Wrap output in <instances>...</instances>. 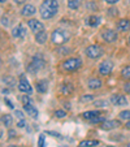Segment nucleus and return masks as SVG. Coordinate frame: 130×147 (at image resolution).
<instances>
[{
    "label": "nucleus",
    "mask_w": 130,
    "mask_h": 147,
    "mask_svg": "<svg viewBox=\"0 0 130 147\" xmlns=\"http://www.w3.org/2000/svg\"><path fill=\"white\" fill-rule=\"evenodd\" d=\"M65 108H67V109H70V106H69V103H65Z\"/></svg>",
    "instance_id": "obj_44"
},
{
    "label": "nucleus",
    "mask_w": 130,
    "mask_h": 147,
    "mask_svg": "<svg viewBox=\"0 0 130 147\" xmlns=\"http://www.w3.org/2000/svg\"><path fill=\"white\" fill-rule=\"evenodd\" d=\"M46 134H50V136H53V137H56V138H59V139L63 138V136H61L60 133H56V131H46Z\"/></svg>",
    "instance_id": "obj_34"
},
{
    "label": "nucleus",
    "mask_w": 130,
    "mask_h": 147,
    "mask_svg": "<svg viewBox=\"0 0 130 147\" xmlns=\"http://www.w3.org/2000/svg\"><path fill=\"white\" fill-rule=\"evenodd\" d=\"M21 100H22V104H24V107L33 106V102H31V98L29 96V95H22V98H21Z\"/></svg>",
    "instance_id": "obj_25"
},
{
    "label": "nucleus",
    "mask_w": 130,
    "mask_h": 147,
    "mask_svg": "<svg viewBox=\"0 0 130 147\" xmlns=\"http://www.w3.org/2000/svg\"><path fill=\"white\" fill-rule=\"evenodd\" d=\"M95 104H96L98 107H105V104H107V103H105V102H95Z\"/></svg>",
    "instance_id": "obj_41"
},
{
    "label": "nucleus",
    "mask_w": 130,
    "mask_h": 147,
    "mask_svg": "<svg viewBox=\"0 0 130 147\" xmlns=\"http://www.w3.org/2000/svg\"><path fill=\"white\" fill-rule=\"evenodd\" d=\"M112 69H113V64L109 60L103 61L102 64L99 65V73L102 76H109L112 73Z\"/></svg>",
    "instance_id": "obj_8"
},
{
    "label": "nucleus",
    "mask_w": 130,
    "mask_h": 147,
    "mask_svg": "<svg viewBox=\"0 0 130 147\" xmlns=\"http://www.w3.org/2000/svg\"><path fill=\"white\" fill-rule=\"evenodd\" d=\"M82 4V0H68V7L73 11H77Z\"/></svg>",
    "instance_id": "obj_22"
},
{
    "label": "nucleus",
    "mask_w": 130,
    "mask_h": 147,
    "mask_svg": "<svg viewBox=\"0 0 130 147\" xmlns=\"http://www.w3.org/2000/svg\"><path fill=\"white\" fill-rule=\"evenodd\" d=\"M87 85H89L90 89H92V90H98V89H100V87H102L103 82L99 80V78H90L89 82H87Z\"/></svg>",
    "instance_id": "obj_16"
},
{
    "label": "nucleus",
    "mask_w": 130,
    "mask_h": 147,
    "mask_svg": "<svg viewBox=\"0 0 130 147\" xmlns=\"http://www.w3.org/2000/svg\"><path fill=\"white\" fill-rule=\"evenodd\" d=\"M38 147H46V136L44 134H40V136H39Z\"/></svg>",
    "instance_id": "obj_29"
},
{
    "label": "nucleus",
    "mask_w": 130,
    "mask_h": 147,
    "mask_svg": "<svg viewBox=\"0 0 130 147\" xmlns=\"http://www.w3.org/2000/svg\"><path fill=\"white\" fill-rule=\"evenodd\" d=\"M102 36H103V39H104L107 43H115V42L117 40V33L115 30H111V29L103 31Z\"/></svg>",
    "instance_id": "obj_9"
},
{
    "label": "nucleus",
    "mask_w": 130,
    "mask_h": 147,
    "mask_svg": "<svg viewBox=\"0 0 130 147\" xmlns=\"http://www.w3.org/2000/svg\"><path fill=\"white\" fill-rule=\"evenodd\" d=\"M82 67V60L79 57H70L61 64V68L67 72H74Z\"/></svg>",
    "instance_id": "obj_3"
},
{
    "label": "nucleus",
    "mask_w": 130,
    "mask_h": 147,
    "mask_svg": "<svg viewBox=\"0 0 130 147\" xmlns=\"http://www.w3.org/2000/svg\"><path fill=\"white\" fill-rule=\"evenodd\" d=\"M61 91H63V94L68 95L73 91V86L70 85V83H64L63 86H61Z\"/></svg>",
    "instance_id": "obj_24"
},
{
    "label": "nucleus",
    "mask_w": 130,
    "mask_h": 147,
    "mask_svg": "<svg viewBox=\"0 0 130 147\" xmlns=\"http://www.w3.org/2000/svg\"><path fill=\"white\" fill-rule=\"evenodd\" d=\"M129 4H130V0H129Z\"/></svg>",
    "instance_id": "obj_53"
},
{
    "label": "nucleus",
    "mask_w": 130,
    "mask_h": 147,
    "mask_svg": "<svg viewBox=\"0 0 130 147\" xmlns=\"http://www.w3.org/2000/svg\"><path fill=\"white\" fill-rule=\"evenodd\" d=\"M25 1H26V0H14V3H16V4H24Z\"/></svg>",
    "instance_id": "obj_43"
},
{
    "label": "nucleus",
    "mask_w": 130,
    "mask_h": 147,
    "mask_svg": "<svg viewBox=\"0 0 130 147\" xmlns=\"http://www.w3.org/2000/svg\"><path fill=\"white\" fill-rule=\"evenodd\" d=\"M8 136H9V138H16V137H17V134H16V131H14V130H12V129H9V131H8Z\"/></svg>",
    "instance_id": "obj_38"
},
{
    "label": "nucleus",
    "mask_w": 130,
    "mask_h": 147,
    "mask_svg": "<svg viewBox=\"0 0 130 147\" xmlns=\"http://www.w3.org/2000/svg\"><path fill=\"white\" fill-rule=\"evenodd\" d=\"M1 122L4 124V126H7V128H11L12 122H13V120H12V116H11V115H3V116H1Z\"/></svg>",
    "instance_id": "obj_23"
},
{
    "label": "nucleus",
    "mask_w": 130,
    "mask_h": 147,
    "mask_svg": "<svg viewBox=\"0 0 130 147\" xmlns=\"http://www.w3.org/2000/svg\"><path fill=\"white\" fill-rule=\"evenodd\" d=\"M126 147H130V143H129V144H127V146H126Z\"/></svg>",
    "instance_id": "obj_49"
},
{
    "label": "nucleus",
    "mask_w": 130,
    "mask_h": 147,
    "mask_svg": "<svg viewBox=\"0 0 130 147\" xmlns=\"http://www.w3.org/2000/svg\"><path fill=\"white\" fill-rule=\"evenodd\" d=\"M107 147H115V146H107Z\"/></svg>",
    "instance_id": "obj_50"
},
{
    "label": "nucleus",
    "mask_w": 130,
    "mask_h": 147,
    "mask_svg": "<svg viewBox=\"0 0 130 147\" xmlns=\"http://www.w3.org/2000/svg\"><path fill=\"white\" fill-rule=\"evenodd\" d=\"M105 3H108V4H116L119 0H104Z\"/></svg>",
    "instance_id": "obj_42"
},
{
    "label": "nucleus",
    "mask_w": 130,
    "mask_h": 147,
    "mask_svg": "<svg viewBox=\"0 0 130 147\" xmlns=\"http://www.w3.org/2000/svg\"><path fill=\"white\" fill-rule=\"evenodd\" d=\"M28 26L31 29V31H33V33H35V34H38V33H40V31L44 30V25H43L40 21L35 20V18L29 20V21H28Z\"/></svg>",
    "instance_id": "obj_7"
},
{
    "label": "nucleus",
    "mask_w": 130,
    "mask_h": 147,
    "mask_svg": "<svg viewBox=\"0 0 130 147\" xmlns=\"http://www.w3.org/2000/svg\"><path fill=\"white\" fill-rule=\"evenodd\" d=\"M35 7L33 5V4H26V5H24V8L21 9V14H22L24 17H30V16H34L35 14Z\"/></svg>",
    "instance_id": "obj_12"
},
{
    "label": "nucleus",
    "mask_w": 130,
    "mask_h": 147,
    "mask_svg": "<svg viewBox=\"0 0 130 147\" xmlns=\"http://www.w3.org/2000/svg\"><path fill=\"white\" fill-rule=\"evenodd\" d=\"M111 102L113 106H117V107H122V106H126L127 104V99L125 95H121V94H115L111 98Z\"/></svg>",
    "instance_id": "obj_10"
},
{
    "label": "nucleus",
    "mask_w": 130,
    "mask_h": 147,
    "mask_svg": "<svg viewBox=\"0 0 130 147\" xmlns=\"http://www.w3.org/2000/svg\"><path fill=\"white\" fill-rule=\"evenodd\" d=\"M59 11V3L57 0H44L40 4L39 13H40L43 20H50Z\"/></svg>",
    "instance_id": "obj_1"
},
{
    "label": "nucleus",
    "mask_w": 130,
    "mask_h": 147,
    "mask_svg": "<svg viewBox=\"0 0 130 147\" xmlns=\"http://www.w3.org/2000/svg\"><path fill=\"white\" fill-rule=\"evenodd\" d=\"M8 147H18V146H14V144H11V146H8Z\"/></svg>",
    "instance_id": "obj_48"
},
{
    "label": "nucleus",
    "mask_w": 130,
    "mask_h": 147,
    "mask_svg": "<svg viewBox=\"0 0 130 147\" xmlns=\"http://www.w3.org/2000/svg\"><path fill=\"white\" fill-rule=\"evenodd\" d=\"M117 30L126 33L130 30V20H120L117 22Z\"/></svg>",
    "instance_id": "obj_13"
},
{
    "label": "nucleus",
    "mask_w": 130,
    "mask_h": 147,
    "mask_svg": "<svg viewBox=\"0 0 130 147\" xmlns=\"http://www.w3.org/2000/svg\"><path fill=\"white\" fill-rule=\"evenodd\" d=\"M17 126H18V128H25V126H26V121H25V120H20V121L17 122Z\"/></svg>",
    "instance_id": "obj_36"
},
{
    "label": "nucleus",
    "mask_w": 130,
    "mask_h": 147,
    "mask_svg": "<svg viewBox=\"0 0 130 147\" xmlns=\"http://www.w3.org/2000/svg\"><path fill=\"white\" fill-rule=\"evenodd\" d=\"M35 40L39 45H44L46 42H47V33L43 30V31H40V33L35 34Z\"/></svg>",
    "instance_id": "obj_17"
},
{
    "label": "nucleus",
    "mask_w": 130,
    "mask_h": 147,
    "mask_svg": "<svg viewBox=\"0 0 130 147\" xmlns=\"http://www.w3.org/2000/svg\"><path fill=\"white\" fill-rule=\"evenodd\" d=\"M125 126H126L127 129H130V121H127V122H126V125H125Z\"/></svg>",
    "instance_id": "obj_45"
},
{
    "label": "nucleus",
    "mask_w": 130,
    "mask_h": 147,
    "mask_svg": "<svg viewBox=\"0 0 130 147\" xmlns=\"http://www.w3.org/2000/svg\"><path fill=\"white\" fill-rule=\"evenodd\" d=\"M99 115H100L99 111H87V112H83L82 117L85 120H89V121H91L92 119H95V117L99 116Z\"/></svg>",
    "instance_id": "obj_18"
},
{
    "label": "nucleus",
    "mask_w": 130,
    "mask_h": 147,
    "mask_svg": "<svg viewBox=\"0 0 130 147\" xmlns=\"http://www.w3.org/2000/svg\"><path fill=\"white\" fill-rule=\"evenodd\" d=\"M120 119L121 120H125V121H130V111H122L120 112Z\"/></svg>",
    "instance_id": "obj_27"
},
{
    "label": "nucleus",
    "mask_w": 130,
    "mask_h": 147,
    "mask_svg": "<svg viewBox=\"0 0 130 147\" xmlns=\"http://www.w3.org/2000/svg\"><path fill=\"white\" fill-rule=\"evenodd\" d=\"M85 53L89 59H94V60H96V59L102 57L103 53H104V51H103V48L100 47L99 45H91L85 50Z\"/></svg>",
    "instance_id": "obj_5"
},
{
    "label": "nucleus",
    "mask_w": 130,
    "mask_h": 147,
    "mask_svg": "<svg viewBox=\"0 0 130 147\" xmlns=\"http://www.w3.org/2000/svg\"><path fill=\"white\" fill-rule=\"evenodd\" d=\"M121 76L125 80H130V65L129 67H125L124 69L121 70Z\"/></svg>",
    "instance_id": "obj_26"
},
{
    "label": "nucleus",
    "mask_w": 130,
    "mask_h": 147,
    "mask_svg": "<svg viewBox=\"0 0 130 147\" xmlns=\"http://www.w3.org/2000/svg\"><path fill=\"white\" fill-rule=\"evenodd\" d=\"M104 121H105V117L102 116V115H99V116H96L95 119H92L90 122H92V124H100V125H102Z\"/></svg>",
    "instance_id": "obj_28"
},
{
    "label": "nucleus",
    "mask_w": 130,
    "mask_h": 147,
    "mask_svg": "<svg viewBox=\"0 0 130 147\" xmlns=\"http://www.w3.org/2000/svg\"><path fill=\"white\" fill-rule=\"evenodd\" d=\"M4 102H5V103H7V106H8V107H9V108H13V107H14V106H13V103H12V102H11V100H9V99H8V98H5V99H4Z\"/></svg>",
    "instance_id": "obj_39"
},
{
    "label": "nucleus",
    "mask_w": 130,
    "mask_h": 147,
    "mask_svg": "<svg viewBox=\"0 0 130 147\" xmlns=\"http://www.w3.org/2000/svg\"><path fill=\"white\" fill-rule=\"evenodd\" d=\"M59 52H60L61 55H67L65 52H70V50L69 48H61V50H59Z\"/></svg>",
    "instance_id": "obj_40"
},
{
    "label": "nucleus",
    "mask_w": 130,
    "mask_h": 147,
    "mask_svg": "<svg viewBox=\"0 0 130 147\" xmlns=\"http://www.w3.org/2000/svg\"><path fill=\"white\" fill-rule=\"evenodd\" d=\"M12 35L14 38H22L25 35V29H24L22 25H17L16 28L12 29Z\"/></svg>",
    "instance_id": "obj_15"
},
{
    "label": "nucleus",
    "mask_w": 130,
    "mask_h": 147,
    "mask_svg": "<svg viewBox=\"0 0 130 147\" xmlns=\"http://www.w3.org/2000/svg\"><path fill=\"white\" fill-rule=\"evenodd\" d=\"M117 13H119V11H117L116 8H109V9H108V14H109L111 17L117 16Z\"/></svg>",
    "instance_id": "obj_33"
},
{
    "label": "nucleus",
    "mask_w": 130,
    "mask_h": 147,
    "mask_svg": "<svg viewBox=\"0 0 130 147\" xmlns=\"http://www.w3.org/2000/svg\"><path fill=\"white\" fill-rule=\"evenodd\" d=\"M64 147H68V146H64Z\"/></svg>",
    "instance_id": "obj_52"
},
{
    "label": "nucleus",
    "mask_w": 130,
    "mask_h": 147,
    "mask_svg": "<svg viewBox=\"0 0 130 147\" xmlns=\"http://www.w3.org/2000/svg\"><path fill=\"white\" fill-rule=\"evenodd\" d=\"M120 125H121V122H120L119 120H105V121L100 125V128H102L103 130H111V129L119 128Z\"/></svg>",
    "instance_id": "obj_11"
},
{
    "label": "nucleus",
    "mask_w": 130,
    "mask_h": 147,
    "mask_svg": "<svg viewBox=\"0 0 130 147\" xmlns=\"http://www.w3.org/2000/svg\"><path fill=\"white\" fill-rule=\"evenodd\" d=\"M14 115H16V116L18 117L20 120H25V116H24V113L21 111H18V109H16V111H14Z\"/></svg>",
    "instance_id": "obj_35"
},
{
    "label": "nucleus",
    "mask_w": 130,
    "mask_h": 147,
    "mask_svg": "<svg viewBox=\"0 0 130 147\" xmlns=\"http://www.w3.org/2000/svg\"><path fill=\"white\" fill-rule=\"evenodd\" d=\"M129 43H130V38H129Z\"/></svg>",
    "instance_id": "obj_51"
},
{
    "label": "nucleus",
    "mask_w": 130,
    "mask_h": 147,
    "mask_svg": "<svg viewBox=\"0 0 130 147\" xmlns=\"http://www.w3.org/2000/svg\"><path fill=\"white\" fill-rule=\"evenodd\" d=\"M55 116L57 119H64V117L67 116V112L64 111V109H56L55 111Z\"/></svg>",
    "instance_id": "obj_30"
},
{
    "label": "nucleus",
    "mask_w": 130,
    "mask_h": 147,
    "mask_svg": "<svg viewBox=\"0 0 130 147\" xmlns=\"http://www.w3.org/2000/svg\"><path fill=\"white\" fill-rule=\"evenodd\" d=\"M124 90L125 92H127V94H130V82H126L124 85Z\"/></svg>",
    "instance_id": "obj_37"
},
{
    "label": "nucleus",
    "mask_w": 130,
    "mask_h": 147,
    "mask_svg": "<svg viewBox=\"0 0 130 147\" xmlns=\"http://www.w3.org/2000/svg\"><path fill=\"white\" fill-rule=\"evenodd\" d=\"M4 82H7L11 87H13L14 85H16V81H14L13 77H5V78H4Z\"/></svg>",
    "instance_id": "obj_32"
},
{
    "label": "nucleus",
    "mask_w": 130,
    "mask_h": 147,
    "mask_svg": "<svg viewBox=\"0 0 130 147\" xmlns=\"http://www.w3.org/2000/svg\"><path fill=\"white\" fill-rule=\"evenodd\" d=\"M79 147H81V146H79Z\"/></svg>",
    "instance_id": "obj_54"
},
{
    "label": "nucleus",
    "mask_w": 130,
    "mask_h": 147,
    "mask_svg": "<svg viewBox=\"0 0 130 147\" xmlns=\"http://www.w3.org/2000/svg\"><path fill=\"white\" fill-rule=\"evenodd\" d=\"M36 91L38 92H46L47 91V81H38L36 82Z\"/></svg>",
    "instance_id": "obj_21"
},
{
    "label": "nucleus",
    "mask_w": 130,
    "mask_h": 147,
    "mask_svg": "<svg viewBox=\"0 0 130 147\" xmlns=\"http://www.w3.org/2000/svg\"><path fill=\"white\" fill-rule=\"evenodd\" d=\"M18 90L21 92H31L33 89H31V85L29 83L28 78H26L25 74L20 76V82H18Z\"/></svg>",
    "instance_id": "obj_6"
},
{
    "label": "nucleus",
    "mask_w": 130,
    "mask_h": 147,
    "mask_svg": "<svg viewBox=\"0 0 130 147\" xmlns=\"http://www.w3.org/2000/svg\"><path fill=\"white\" fill-rule=\"evenodd\" d=\"M24 108H25V111L28 112V115H29V116H31V117H33V119H38V115H39V112H38V109H36L34 106L24 107Z\"/></svg>",
    "instance_id": "obj_20"
},
{
    "label": "nucleus",
    "mask_w": 130,
    "mask_h": 147,
    "mask_svg": "<svg viewBox=\"0 0 130 147\" xmlns=\"http://www.w3.org/2000/svg\"><path fill=\"white\" fill-rule=\"evenodd\" d=\"M86 24L89 26H92V28H96L100 24V17L96 16V14H91V16H89L86 18Z\"/></svg>",
    "instance_id": "obj_14"
},
{
    "label": "nucleus",
    "mask_w": 130,
    "mask_h": 147,
    "mask_svg": "<svg viewBox=\"0 0 130 147\" xmlns=\"http://www.w3.org/2000/svg\"><path fill=\"white\" fill-rule=\"evenodd\" d=\"M7 0H0V3H5Z\"/></svg>",
    "instance_id": "obj_47"
},
{
    "label": "nucleus",
    "mask_w": 130,
    "mask_h": 147,
    "mask_svg": "<svg viewBox=\"0 0 130 147\" xmlns=\"http://www.w3.org/2000/svg\"><path fill=\"white\" fill-rule=\"evenodd\" d=\"M43 67H44V60H43V57H42L40 55H34V57L31 59V63L28 67V72L34 74V73L39 72Z\"/></svg>",
    "instance_id": "obj_4"
},
{
    "label": "nucleus",
    "mask_w": 130,
    "mask_h": 147,
    "mask_svg": "<svg viewBox=\"0 0 130 147\" xmlns=\"http://www.w3.org/2000/svg\"><path fill=\"white\" fill-rule=\"evenodd\" d=\"M1 137H3V131L0 130V138H1Z\"/></svg>",
    "instance_id": "obj_46"
},
{
    "label": "nucleus",
    "mask_w": 130,
    "mask_h": 147,
    "mask_svg": "<svg viewBox=\"0 0 130 147\" xmlns=\"http://www.w3.org/2000/svg\"><path fill=\"white\" fill-rule=\"evenodd\" d=\"M69 33L67 30H64V29H56V30L52 31V35H51V40L56 46H63L64 43H67L69 40Z\"/></svg>",
    "instance_id": "obj_2"
},
{
    "label": "nucleus",
    "mask_w": 130,
    "mask_h": 147,
    "mask_svg": "<svg viewBox=\"0 0 130 147\" xmlns=\"http://www.w3.org/2000/svg\"><path fill=\"white\" fill-rule=\"evenodd\" d=\"M99 144V141H96V139H85V141H82L79 143L81 147H95Z\"/></svg>",
    "instance_id": "obj_19"
},
{
    "label": "nucleus",
    "mask_w": 130,
    "mask_h": 147,
    "mask_svg": "<svg viewBox=\"0 0 130 147\" xmlns=\"http://www.w3.org/2000/svg\"><path fill=\"white\" fill-rule=\"evenodd\" d=\"M81 102H90V100H94V95H91V94H87V95H83V96H81Z\"/></svg>",
    "instance_id": "obj_31"
}]
</instances>
